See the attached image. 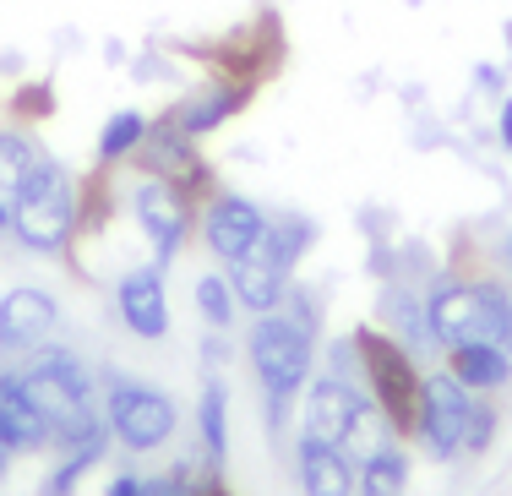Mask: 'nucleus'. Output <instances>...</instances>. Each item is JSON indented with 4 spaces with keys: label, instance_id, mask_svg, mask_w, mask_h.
I'll use <instances>...</instances> for the list:
<instances>
[{
    "label": "nucleus",
    "instance_id": "f257e3e1",
    "mask_svg": "<svg viewBox=\"0 0 512 496\" xmlns=\"http://www.w3.org/2000/svg\"><path fill=\"white\" fill-rule=\"evenodd\" d=\"M22 387H28V398L39 404V415L50 420V447H82L93 437H104V420L99 409L88 404V371H82L77 355H66V349H39L33 355L28 371H17Z\"/></svg>",
    "mask_w": 512,
    "mask_h": 496
},
{
    "label": "nucleus",
    "instance_id": "f03ea898",
    "mask_svg": "<svg viewBox=\"0 0 512 496\" xmlns=\"http://www.w3.org/2000/svg\"><path fill=\"white\" fill-rule=\"evenodd\" d=\"M425 333L447 349L512 344V295L502 284H442L425 300Z\"/></svg>",
    "mask_w": 512,
    "mask_h": 496
},
{
    "label": "nucleus",
    "instance_id": "7ed1b4c3",
    "mask_svg": "<svg viewBox=\"0 0 512 496\" xmlns=\"http://www.w3.org/2000/svg\"><path fill=\"white\" fill-rule=\"evenodd\" d=\"M316 311H289V317H278V311H267V317H256L251 328V366H256V382L267 387V404H273V426L284 420L289 398L306 387L311 377V328H316Z\"/></svg>",
    "mask_w": 512,
    "mask_h": 496
},
{
    "label": "nucleus",
    "instance_id": "20e7f679",
    "mask_svg": "<svg viewBox=\"0 0 512 496\" xmlns=\"http://www.w3.org/2000/svg\"><path fill=\"white\" fill-rule=\"evenodd\" d=\"M11 235L28 251H44V257L71 246V235H77V180H71L66 164L55 159L33 164L17 208H11Z\"/></svg>",
    "mask_w": 512,
    "mask_h": 496
},
{
    "label": "nucleus",
    "instance_id": "39448f33",
    "mask_svg": "<svg viewBox=\"0 0 512 496\" xmlns=\"http://www.w3.org/2000/svg\"><path fill=\"white\" fill-rule=\"evenodd\" d=\"M306 251V224L295 219H278L262 229V240L246 251L240 262H229V289H235V300L256 317H267V311H278V300L289 295V268H295V257Z\"/></svg>",
    "mask_w": 512,
    "mask_h": 496
},
{
    "label": "nucleus",
    "instance_id": "423d86ee",
    "mask_svg": "<svg viewBox=\"0 0 512 496\" xmlns=\"http://www.w3.org/2000/svg\"><path fill=\"white\" fill-rule=\"evenodd\" d=\"M355 355L365 366V382H371L376 409L387 415V426L414 431V415H420V382H425L420 371H414V360L382 333H355Z\"/></svg>",
    "mask_w": 512,
    "mask_h": 496
},
{
    "label": "nucleus",
    "instance_id": "0eeeda50",
    "mask_svg": "<svg viewBox=\"0 0 512 496\" xmlns=\"http://www.w3.org/2000/svg\"><path fill=\"white\" fill-rule=\"evenodd\" d=\"M104 426L115 442H126L131 453H153L175 437V404H169L158 387L142 382H115L109 387V404H104Z\"/></svg>",
    "mask_w": 512,
    "mask_h": 496
},
{
    "label": "nucleus",
    "instance_id": "6e6552de",
    "mask_svg": "<svg viewBox=\"0 0 512 496\" xmlns=\"http://www.w3.org/2000/svg\"><path fill=\"white\" fill-rule=\"evenodd\" d=\"M469 387H463L453 371H431L420 382V415H414V437L425 442L431 458H453L463 453V431H469Z\"/></svg>",
    "mask_w": 512,
    "mask_h": 496
},
{
    "label": "nucleus",
    "instance_id": "1a4fd4ad",
    "mask_svg": "<svg viewBox=\"0 0 512 496\" xmlns=\"http://www.w3.org/2000/svg\"><path fill=\"white\" fill-rule=\"evenodd\" d=\"M131 213H137L142 235L153 240L158 262H169V257H175V251H180V240H186V229H191V202H186V191H180L175 180H158V175H148L137 191H131Z\"/></svg>",
    "mask_w": 512,
    "mask_h": 496
},
{
    "label": "nucleus",
    "instance_id": "9d476101",
    "mask_svg": "<svg viewBox=\"0 0 512 496\" xmlns=\"http://www.w3.org/2000/svg\"><path fill=\"white\" fill-rule=\"evenodd\" d=\"M55 322H60V306L44 289L22 284L0 295V349H39L55 333Z\"/></svg>",
    "mask_w": 512,
    "mask_h": 496
},
{
    "label": "nucleus",
    "instance_id": "9b49d317",
    "mask_svg": "<svg viewBox=\"0 0 512 496\" xmlns=\"http://www.w3.org/2000/svg\"><path fill=\"white\" fill-rule=\"evenodd\" d=\"M262 208L246 197H218L213 208H207V246H213V257H224V262H240L246 251L262 240Z\"/></svg>",
    "mask_w": 512,
    "mask_h": 496
},
{
    "label": "nucleus",
    "instance_id": "f8f14e48",
    "mask_svg": "<svg viewBox=\"0 0 512 496\" xmlns=\"http://www.w3.org/2000/svg\"><path fill=\"white\" fill-rule=\"evenodd\" d=\"M120 300V317H126V328L137 338H164L169 333V295H164V278L158 268H137L120 278L115 289Z\"/></svg>",
    "mask_w": 512,
    "mask_h": 496
},
{
    "label": "nucleus",
    "instance_id": "ddd939ff",
    "mask_svg": "<svg viewBox=\"0 0 512 496\" xmlns=\"http://www.w3.org/2000/svg\"><path fill=\"white\" fill-rule=\"evenodd\" d=\"M295 458H300V486H306V496H355L360 469H355V458H349L344 447L300 437Z\"/></svg>",
    "mask_w": 512,
    "mask_h": 496
},
{
    "label": "nucleus",
    "instance_id": "4468645a",
    "mask_svg": "<svg viewBox=\"0 0 512 496\" xmlns=\"http://www.w3.org/2000/svg\"><path fill=\"white\" fill-rule=\"evenodd\" d=\"M0 431H6V442L17 447V453L50 447V420L39 415V404L28 398V387H22L17 371H0Z\"/></svg>",
    "mask_w": 512,
    "mask_h": 496
},
{
    "label": "nucleus",
    "instance_id": "2eb2a0df",
    "mask_svg": "<svg viewBox=\"0 0 512 496\" xmlns=\"http://www.w3.org/2000/svg\"><path fill=\"white\" fill-rule=\"evenodd\" d=\"M447 371H453L469 393H496V387H507V377H512V355L502 344H463V349H447Z\"/></svg>",
    "mask_w": 512,
    "mask_h": 496
},
{
    "label": "nucleus",
    "instance_id": "dca6fc26",
    "mask_svg": "<svg viewBox=\"0 0 512 496\" xmlns=\"http://www.w3.org/2000/svg\"><path fill=\"white\" fill-rule=\"evenodd\" d=\"M39 159L44 153L22 131H0V229H11V208H17V197H22V186H28Z\"/></svg>",
    "mask_w": 512,
    "mask_h": 496
},
{
    "label": "nucleus",
    "instance_id": "f3484780",
    "mask_svg": "<svg viewBox=\"0 0 512 496\" xmlns=\"http://www.w3.org/2000/svg\"><path fill=\"white\" fill-rule=\"evenodd\" d=\"M409 486V458L398 453V447H376V453H365V464H360V480H355V491L360 496H404Z\"/></svg>",
    "mask_w": 512,
    "mask_h": 496
},
{
    "label": "nucleus",
    "instance_id": "a211bd4d",
    "mask_svg": "<svg viewBox=\"0 0 512 496\" xmlns=\"http://www.w3.org/2000/svg\"><path fill=\"white\" fill-rule=\"evenodd\" d=\"M246 104V88H224V93H202V99H191V104H180V115H175V126L186 131V137H202V131H213V126H224L229 115Z\"/></svg>",
    "mask_w": 512,
    "mask_h": 496
},
{
    "label": "nucleus",
    "instance_id": "6ab92c4d",
    "mask_svg": "<svg viewBox=\"0 0 512 496\" xmlns=\"http://www.w3.org/2000/svg\"><path fill=\"white\" fill-rule=\"evenodd\" d=\"M224 409H229L224 382H207L202 387V404H197V420H202V442H207V453H213V464H224V453H229V420H224Z\"/></svg>",
    "mask_w": 512,
    "mask_h": 496
},
{
    "label": "nucleus",
    "instance_id": "aec40b11",
    "mask_svg": "<svg viewBox=\"0 0 512 496\" xmlns=\"http://www.w3.org/2000/svg\"><path fill=\"white\" fill-rule=\"evenodd\" d=\"M142 137H148V120H142L137 110H120V115H109V126H104V137H99V159H104V164H120V159H131V153L142 148Z\"/></svg>",
    "mask_w": 512,
    "mask_h": 496
},
{
    "label": "nucleus",
    "instance_id": "412c9836",
    "mask_svg": "<svg viewBox=\"0 0 512 496\" xmlns=\"http://www.w3.org/2000/svg\"><path fill=\"white\" fill-rule=\"evenodd\" d=\"M104 447H109V431H104V437H93V442H82V447H71V453L60 458V469L44 480V496H71V491H77V480L104 458Z\"/></svg>",
    "mask_w": 512,
    "mask_h": 496
},
{
    "label": "nucleus",
    "instance_id": "4be33fe9",
    "mask_svg": "<svg viewBox=\"0 0 512 496\" xmlns=\"http://www.w3.org/2000/svg\"><path fill=\"white\" fill-rule=\"evenodd\" d=\"M197 306H202V317L213 322V328H229V322H235V289H229V278H213L207 273L202 284H197Z\"/></svg>",
    "mask_w": 512,
    "mask_h": 496
},
{
    "label": "nucleus",
    "instance_id": "5701e85b",
    "mask_svg": "<svg viewBox=\"0 0 512 496\" xmlns=\"http://www.w3.org/2000/svg\"><path fill=\"white\" fill-rule=\"evenodd\" d=\"M491 437H496V409L491 404H474L469 409V431H463V447H469V453H485Z\"/></svg>",
    "mask_w": 512,
    "mask_h": 496
},
{
    "label": "nucleus",
    "instance_id": "b1692460",
    "mask_svg": "<svg viewBox=\"0 0 512 496\" xmlns=\"http://www.w3.org/2000/svg\"><path fill=\"white\" fill-rule=\"evenodd\" d=\"M142 496H202L197 486L186 480V469H175V475H158V480H142Z\"/></svg>",
    "mask_w": 512,
    "mask_h": 496
},
{
    "label": "nucleus",
    "instance_id": "393cba45",
    "mask_svg": "<svg viewBox=\"0 0 512 496\" xmlns=\"http://www.w3.org/2000/svg\"><path fill=\"white\" fill-rule=\"evenodd\" d=\"M496 137H502V148L512 153V99H502V115H496Z\"/></svg>",
    "mask_w": 512,
    "mask_h": 496
},
{
    "label": "nucleus",
    "instance_id": "a878e982",
    "mask_svg": "<svg viewBox=\"0 0 512 496\" xmlns=\"http://www.w3.org/2000/svg\"><path fill=\"white\" fill-rule=\"evenodd\" d=\"M109 496H142V480L137 475H115L109 480Z\"/></svg>",
    "mask_w": 512,
    "mask_h": 496
},
{
    "label": "nucleus",
    "instance_id": "bb28decb",
    "mask_svg": "<svg viewBox=\"0 0 512 496\" xmlns=\"http://www.w3.org/2000/svg\"><path fill=\"white\" fill-rule=\"evenodd\" d=\"M11 458H17V447H11V442H6V431H0V475L11 469Z\"/></svg>",
    "mask_w": 512,
    "mask_h": 496
},
{
    "label": "nucleus",
    "instance_id": "cd10ccee",
    "mask_svg": "<svg viewBox=\"0 0 512 496\" xmlns=\"http://www.w3.org/2000/svg\"><path fill=\"white\" fill-rule=\"evenodd\" d=\"M202 496H229V491H224V486H207V491H202Z\"/></svg>",
    "mask_w": 512,
    "mask_h": 496
},
{
    "label": "nucleus",
    "instance_id": "c85d7f7f",
    "mask_svg": "<svg viewBox=\"0 0 512 496\" xmlns=\"http://www.w3.org/2000/svg\"><path fill=\"white\" fill-rule=\"evenodd\" d=\"M507 268H512V235H507Z\"/></svg>",
    "mask_w": 512,
    "mask_h": 496
},
{
    "label": "nucleus",
    "instance_id": "c756f323",
    "mask_svg": "<svg viewBox=\"0 0 512 496\" xmlns=\"http://www.w3.org/2000/svg\"><path fill=\"white\" fill-rule=\"evenodd\" d=\"M507 44H512V22H507Z\"/></svg>",
    "mask_w": 512,
    "mask_h": 496
}]
</instances>
